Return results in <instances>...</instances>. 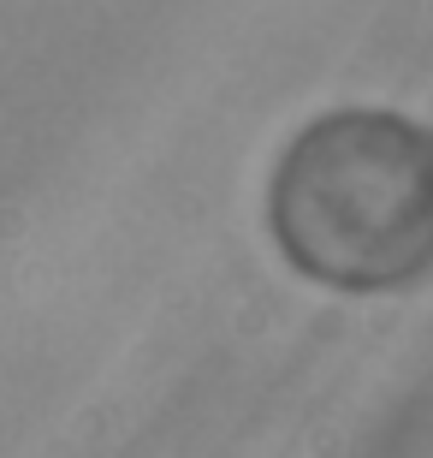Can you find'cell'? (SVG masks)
<instances>
[{
  "label": "cell",
  "mask_w": 433,
  "mask_h": 458,
  "mask_svg": "<svg viewBox=\"0 0 433 458\" xmlns=\"http://www.w3.org/2000/svg\"><path fill=\"white\" fill-rule=\"evenodd\" d=\"M285 262L333 292H386L433 268V137L380 107H338L285 143L267 179Z\"/></svg>",
  "instance_id": "obj_1"
}]
</instances>
